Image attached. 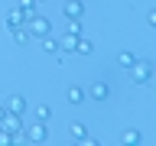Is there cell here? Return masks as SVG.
<instances>
[{"mask_svg":"<svg viewBox=\"0 0 156 146\" xmlns=\"http://www.w3.org/2000/svg\"><path fill=\"white\" fill-rule=\"evenodd\" d=\"M127 71H130V81H136V85H146V81L153 78V65H150V62H140V58H136Z\"/></svg>","mask_w":156,"mask_h":146,"instance_id":"6da1fadb","label":"cell"},{"mask_svg":"<svg viewBox=\"0 0 156 146\" xmlns=\"http://www.w3.org/2000/svg\"><path fill=\"white\" fill-rule=\"evenodd\" d=\"M26 29H29V36H49V33H52V23H49L42 13H33V16L26 19Z\"/></svg>","mask_w":156,"mask_h":146,"instance_id":"7a4b0ae2","label":"cell"},{"mask_svg":"<svg viewBox=\"0 0 156 146\" xmlns=\"http://www.w3.org/2000/svg\"><path fill=\"white\" fill-rule=\"evenodd\" d=\"M23 133H26V143H46L49 140V130H46V123H33L29 127V130H23Z\"/></svg>","mask_w":156,"mask_h":146,"instance_id":"3957f363","label":"cell"},{"mask_svg":"<svg viewBox=\"0 0 156 146\" xmlns=\"http://www.w3.org/2000/svg\"><path fill=\"white\" fill-rule=\"evenodd\" d=\"M26 13H23V10H10V13H7V26L10 29H20V26H26Z\"/></svg>","mask_w":156,"mask_h":146,"instance_id":"277c9868","label":"cell"},{"mask_svg":"<svg viewBox=\"0 0 156 146\" xmlns=\"http://www.w3.org/2000/svg\"><path fill=\"white\" fill-rule=\"evenodd\" d=\"M62 13H65L68 19H81V13H85V7H81V0H68L65 7H62Z\"/></svg>","mask_w":156,"mask_h":146,"instance_id":"5b68a950","label":"cell"},{"mask_svg":"<svg viewBox=\"0 0 156 146\" xmlns=\"http://www.w3.org/2000/svg\"><path fill=\"white\" fill-rule=\"evenodd\" d=\"M7 110L23 114V110H26V97H23V94H10V97H7Z\"/></svg>","mask_w":156,"mask_h":146,"instance_id":"8992f818","label":"cell"},{"mask_svg":"<svg viewBox=\"0 0 156 146\" xmlns=\"http://www.w3.org/2000/svg\"><path fill=\"white\" fill-rule=\"evenodd\" d=\"M39 42H42V52H49V55H58V39L49 33V36H39Z\"/></svg>","mask_w":156,"mask_h":146,"instance_id":"52a82bcc","label":"cell"},{"mask_svg":"<svg viewBox=\"0 0 156 146\" xmlns=\"http://www.w3.org/2000/svg\"><path fill=\"white\" fill-rule=\"evenodd\" d=\"M75 52H78V55H91V52H94V42H91L88 36H78V42H75Z\"/></svg>","mask_w":156,"mask_h":146,"instance_id":"ba28073f","label":"cell"},{"mask_svg":"<svg viewBox=\"0 0 156 146\" xmlns=\"http://www.w3.org/2000/svg\"><path fill=\"white\" fill-rule=\"evenodd\" d=\"M88 94L94 97V101H104V97L111 94V88H107L104 81H94V85H91V91H88Z\"/></svg>","mask_w":156,"mask_h":146,"instance_id":"9c48e42d","label":"cell"},{"mask_svg":"<svg viewBox=\"0 0 156 146\" xmlns=\"http://www.w3.org/2000/svg\"><path fill=\"white\" fill-rule=\"evenodd\" d=\"M75 42H78V36H72V33H65V36L58 39V52H75Z\"/></svg>","mask_w":156,"mask_h":146,"instance_id":"30bf717a","label":"cell"},{"mask_svg":"<svg viewBox=\"0 0 156 146\" xmlns=\"http://www.w3.org/2000/svg\"><path fill=\"white\" fill-rule=\"evenodd\" d=\"M10 33H13V42H16V46H29V29L26 26H20V29H10Z\"/></svg>","mask_w":156,"mask_h":146,"instance_id":"8fae6325","label":"cell"},{"mask_svg":"<svg viewBox=\"0 0 156 146\" xmlns=\"http://www.w3.org/2000/svg\"><path fill=\"white\" fill-rule=\"evenodd\" d=\"M65 97H68V104H81V101H85V91H81V88H68V91H65Z\"/></svg>","mask_w":156,"mask_h":146,"instance_id":"7c38bea8","label":"cell"},{"mask_svg":"<svg viewBox=\"0 0 156 146\" xmlns=\"http://www.w3.org/2000/svg\"><path fill=\"white\" fill-rule=\"evenodd\" d=\"M133 62H136V55H133V52H120V55H117V65H120V68H130Z\"/></svg>","mask_w":156,"mask_h":146,"instance_id":"4fadbf2b","label":"cell"},{"mask_svg":"<svg viewBox=\"0 0 156 146\" xmlns=\"http://www.w3.org/2000/svg\"><path fill=\"white\" fill-rule=\"evenodd\" d=\"M36 120H39V123H49V120H52V110H49L46 104H39L36 107Z\"/></svg>","mask_w":156,"mask_h":146,"instance_id":"5bb4252c","label":"cell"},{"mask_svg":"<svg viewBox=\"0 0 156 146\" xmlns=\"http://www.w3.org/2000/svg\"><path fill=\"white\" fill-rule=\"evenodd\" d=\"M68 130H72V136H75V140H85V136H88V127H85V123H78V120L68 127Z\"/></svg>","mask_w":156,"mask_h":146,"instance_id":"9a60e30c","label":"cell"},{"mask_svg":"<svg viewBox=\"0 0 156 146\" xmlns=\"http://www.w3.org/2000/svg\"><path fill=\"white\" fill-rule=\"evenodd\" d=\"M120 143H127V146H136V143H140V133H136V130H127V133L120 136Z\"/></svg>","mask_w":156,"mask_h":146,"instance_id":"2e32d148","label":"cell"},{"mask_svg":"<svg viewBox=\"0 0 156 146\" xmlns=\"http://www.w3.org/2000/svg\"><path fill=\"white\" fill-rule=\"evenodd\" d=\"M36 3L39 0H20V10H23L26 16H33V13H36Z\"/></svg>","mask_w":156,"mask_h":146,"instance_id":"e0dca14e","label":"cell"},{"mask_svg":"<svg viewBox=\"0 0 156 146\" xmlns=\"http://www.w3.org/2000/svg\"><path fill=\"white\" fill-rule=\"evenodd\" d=\"M68 33L72 36H81V19H68Z\"/></svg>","mask_w":156,"mask_h":146,"instance_id":"ac0fdd59","label":"cell"},{"mask_svg":"<svg viewBox=\"0 0 156 146\" xmlns=\"http://www.w3.org/2000/svg\"><path fill=\"white\" fill-rule=\"evenodd\" d=\"M10 143H13V136H10L7 130H0V146H10Z\"/></svg>","mask_w":156,"mask_h":146,"instance_id":"d6986e66","label":"cell"},{"mask_svg":"<svg viewBox=\"0 0 156 146\" xmlns=\"http://www.w3.org/2000/svg\"><path fill=\"white\" fill-rule=\"evenodd\" d=\"M3 114H7V107H3V104H0V117H3Z\"/></svg>","mask_w":156,"mask_h":146,"instance_id":"ffe728a7","label":"cell"}]
</instances>
